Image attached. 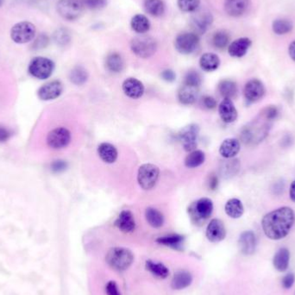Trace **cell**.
<instances>
[{
	"instance_id": "cell-55",
	"label": "cell",
	"mask_w": 295,
	"mask_h": 295,
	"mask_svg": "<svg viewBox=\"0 0 295 295\" xmlns=\"http://www.w3.org/2000/svg\"><path fill=\"white\" fill-rule=\"evenodd\" d=\"M290 199L292 202H295V181H292L290 186Z\"/></svg>"
},
{
	"instance_id": "cell-12",
	"label": "cell",
	"mask_w": 295,
	"mask_h": 295,
	"mask_svg": "<svg viewBox=\"0 0 295 295\" xmlns=\"http://www.w3.org/2000/svg\"><path fill=\"white\" fill-rule=\"evenodd\" d=\"M199 127L195 123L185 126L179 133L181 144L187 152H192L197 148V140L199 137Z\"/></svg>"
},
{
	"instance_id": "cell-20",
	"label": "cell",
	"mask_w": 295,
	"mask_h": 295,
	"mask_svg": "<svg viewBox=\"0 0 295 295\" xmlns=\"http://www.w3.org/2000/svg\"><path fill=\"white\" fill-rule=\"evenodd\" d=\"M219 116L221 119L226 123L235 122L237 118V111L232 100L224 99L219 106Z\"/></svg>"
},
{
	"instance_id": "cell-16",
	"label": "cell",
	"mask_w": 295,
	"mask_h": 295,
	"mask_svg": "<svg viewBox=\"0 0 295 295\" xmlns=\"http://www.w3.org/2000/svg\"><path fill=\"white\" fill-rule=\"evenodd\" d=\"M205 235L212 243H219L226 237L225 225L220 219H214L208 224Z\"/></svg>"
},
{
	"instance_id": "cell-41",
	"label": "cell",
	"mask_w": 295,
	"mask_h": 295,
	"mask_svg": "<svg viewBox=\"0 0 295 295\" xmlns=\"http://www.w3.org/2000/svg\"><path fill=\"white\" fill-rule=\"evenodd\" d=\"M53 38L57 45L61 47H64L71 41L70 32L66 28H60L56 29V32L54 33Z\"/></svg>"
},
{
	"instance_id": "cell-57",
	"label": "cell",
	"mask_w": 295,
	"mask_h": 295,
	"mask_svg": "<svg viewBox=\"0 0 295 295\" xmlns=\"http://www.w3.org/2000/svg\"><path fill=\"white\" fill-rule=\"evenodd\" d=\"M4 1H5V0H0V7L2 6V5H3Z\"/></svg>"
},
{
	"instance_id": "cell-33",
	"label": "cell",
	"mask_w": 295,
	"mask_h": 295,
	"mask_svg": "<svg viewBox=\"0 0 295 295\" xmlns=\"http://www.w3.org/2000/svg\"><path fill=\"white\" fill-rule=\"evenodd\" d=\"M219 92L224 99H233L237 94V86L236 82L230 79H224L219 84Z\"/></svg>"
},
{
	"instance_id": "cell-2",
	"label": "cell",
	"mask_w": 295,
	"mask_h": 295,
	"mask_svg": "<svg viewBox=\"0 0 295 295\" xmlns=\"http://www.w3.org/2000/svg\"><path fill=\"white\" fill-rule=\"evenodd\" d=\"M271 126L272 121L260 114L259 117L243 127L240 136L241 140L248 146L257 145L267 138Z\"/></svg>"
},
{
	"instance_id": "cell-27",
	"label": "cell",
	"mask_w": 295,
	"mask_h": 295,
	"mask_svg": "<svg viewBox=\"0 0 295 295\" xmlns=\"http://www.w3.org/2000/svg\"><path fill=\"white\" fill-rule=\"evenodd\" d=\"M185 237L179 234H171L163 237H158L156 243L161 245L167 246L173 249L182 250Z\"/></svg>"
},
{
	"instance_id": "cell-42",
	"label": "cell",
	"mask_w": 295,
	"mask_h": 295,
	"mask_svg": "<svg viewBox=\"0 0 295 295\" xmlns=\"http://www.w3.org/2000/svg\"><path fill=\"white\" fill-rule=\"evenodd\" d=\"M292 29V22L286 19H277L273 23V30L277 35H285Z\"/></svg>"
},
{
	"instance_id": "cell-43",
	"label": "cell",
	"mask_w": 295,
	"mask_h": 295,
	"mask_svg": "<svg viewBox=\"0 0 295 295\" xmlns=\"http://www.w3.org/2000/svg\"><path fill=\"white\" fill-rule=\"evenodd\" d=\"M200 0H178V6L184 12H194L199 9Z\"/></svg>"
},
{
	"instance_id": "cell-10",
	"label": "cell",
	"mask_w": 295,
	"mask_h": 295,
	"mask_svg": "<svg viewBox=\"0 0 295 295\" xmlns=\"http://www.w3.org/2000/svg\"><path fill=\"white\" fill-rule=\"evenodd\" d=\"M72 135L69 130L65 127H58L49 132L47 136V144L50 149H64L70 143Z\"/></svg>"
},
{
	"instance_id": "cell-32",
	"label": "cell",
	"mask_w": 295,
	"mask_h": 295,
	"mask_svg": "<svg viewBox=\"0 0 295 295\" xmlns=\"http://www.w3.org/2000/svg\"><path fill=\"white\" fill-rule=\"evenodd\" d=\"M145 267L148 271L159 279H166L170 275V270L163 263H155L152 260H147Z\"/></svg>"
},
{
	"instance_id": "cell-49",
	"label": "cell",
	"mask_w": 295,
	"mask_h": 295,
	"mask_svg": "<svg viewBox=\"0 0 295 295\" xmlns=\"http://www.w3.org/2000/svg\"><path fill=\"white\" fill-rule=\"evenodd\" d=\"M12 132L6 126L0 125V143H6L12 138Z\"/></svg>"
},
{
	"instance_id": "cell-38",
	"label": "cell",
	"mask_w": 295,
	"mask_h": 295,
	"mask_svg": "<svg viewBox=\"0 0 295 295\" xmlns=\"http://www.w3.org/2000/svg\"><path fill=\"white\" fill-rule=\"evenodd\" d=\"M144 8L153 17H160L165 11V6L162 0H145Z\"/></svg>"
},
{
	"instance_id": "cell-14",
	"label": "cell",
	"mask_w": 295,
	"mask_h": 295,
	"mask_svg": "<svg viewBox=\"0 0 295 295\" xmlns=\"http://www.w3.org/2000/svg\"><path fill=\"white\" fill-rule=\"evenodd\" d=\"M266 93L265 87L259 79H253L246 83L243 94L248 104H253L263 99Z\"/></svg>"
},
{
	"instance_id": "cell-26",
	"label": "cell",
	"mask_w": 295,
	"mask_h": 295,
	"mask_svg": "<svg viewBox=\"0 0 295 295\" xmlns=\"http://www.w3.org/2000/svg\"><path fill=\"white\" fill-rule=\"evenodd\" d=\"M193 282V275L187 270L176 272L171 282L173 289L182 290L190 286Z\"/></svg>"
},
{
	"instance_id": "cell-1",
	"label": "cell",
	"mask_w": 295,
	"mask_h": 295,
	"mask_svg": "<svg viewBox=\"0 0 295 295\" xmlns=\"http://www.w3.org/2000/svg\"><path fill=\"white\" fill-rule=\"evenodd\" d=\"M294 221L293 210L290 207L284 206L263 217L262 227L269 239L280 240L288 235Z\"/></svg>"
},
{
	"instance_id": "cell-3",
	"label": "cell",
	"mask_w": 295,
	"mask_h": 295,
	"mask_svg": "<svg viewBox=\"0 0 295 295\" xmlns=\"http://www.w3.org/2000/svg\"><path fill=\"white\" fill-rule=\"evenodd\" d=\"M134 262V255L132 250L123 247H114L106 255V263L117 271H124L132 266Z\"/></svg>"
},
{
	"instance_id": "cell-54",
	"label": "cell",
	"mask_w": 295,
	"mask_h": 295,
	"mask_svg": "<svg viewBox=\"0 0 295 295\" xmlns=\"http://www.w3.org/2000/svg\"><path fill=\"white\" fill-rule=\"evenodd\" d=\"M208 185H209V188H210V190H216L217 188H218V186H219V179H218V177L215 175H212L210 176Z\"/></svg>"
},
{
	"instance_id": "cell-45",
	"label": "cell",
	"mask_w": 295,
	"mask_h": 295,
	"mask_svg": "<svg viewBox=\"0 0 295 295\" xmlns=\"http://www.w3.org/2000/svg\"><path fill=\"white\" fill-rule=\"evenodd\" d=\"M260 114L263 115V117L267 118V119L273 121L275 120L279 115V111H278L277 107L275 105H269L263 109V111H261Z\"/></svg>"
},
{
	"instance_id": "cell-7",
	"label": "cell",
	"mask_w": 295,
	"mask_h": 295,
	"mask_svg": "<svg viewBox=\"0 0 295 295\" xmlns=\"http://www.w3.org/2000/svg\"><path fill=\"white\" fill-rule=\"evenodd\" d=\"M84 4L81 0H59L56 10L59 15L67 21L79 18L84 11Z\"/></svg>"
},
{
	"instance_id": "cell-48",
	"label": "cell",
	"mask_w": 295,
	"mask_h": 295,
	"mask_svg": "<svg viewBox=\"0 0 295 295\" xmlns=\"http://www.w3.org/2000/svg\"><path fill=\"white\" fill-rule=\"evenodd\" d=\"M49 37L48 35H45L44 33L39 35L37 38L35 39L34 44H33L32 47L34 50H41L47 46L49 44Z\"/></svg>"
},
{
	"instance_id": "cell-11",
	"label": "cell",
	"mask_w": 295,
	"mask_h": 295,
	"mask_svg": "<svg viewBox=\"0 0 295 295\" xmlns=\"http://www.w3.org/2000/svg\"><path fill=\"white\" fill-rule=\"evenodd\" d=\"M199 45V35L195 33L184 32L177 35L175 47L182 55H189L194 52Z\"/></svg>"
},
{
	"instance_id": "cell-13",
	"label": "cell",
	"mask_w": 295,
	"mask_h": 295,
	"mask_svg": "<svg viewBox=\"0 0 295 295\" xmlns=\"http://www.w3.org/2000/svg\"><path fill=\"white\" fill-rule=\"evenodd\" d=\"M214 18L210 12L205 10L195 11L191 18V25L197 35H202L207 30L210 24H213Z\"/></svg>"
},
{
	"instance_id": "cell-44",
	"label": "cell",
	"mask_w": 295,
	"mask_h": 295,
	"mask_svg": "<svg viewBox=\"0 0 295 295\" xmlns=\"http://www.w3.org/2000/svg\"><path fill=\"white\" fill-rule=\"evenodd\" d=\"M202 83V78L197 71H189L185 77L184 84L199 88Z\"/></svg>"
},
{
	"instance_id": "cell-52",
	"label": "cell",
	"mask_w": 295,
	"mask_h": 295,
	"mask_svg": "<svg viewBox=\"0 0 295 295\" xmlns=\"http://www.w3.org/2000/svg\"><path fill=\"white\" fill-rule=\"evenodd\" d=\"M161 79L167 82H174L176 79V74L171 69H166L161 73Z\"/></svg>"
},
{
	"instance_id": "cell-40",
	"label": "cell",
	"mask_w": 295,
	"mask_h": 295,
	"mask_svg": "<svg viewBox=\"0 0 295 295\" xmlns=\"http://www.w3.org/2000/svg\"><path fill=\"white\" fill-rule=\"evenodd\" d=\"M230 39H231V36L227 31L219 30L216 33H214L213 39H212V43H213L214 47L218 50H224L228 46Z\"/></svg>"
},
{
	"instance_id": "cell-29",
	"label": "cell",
	"mask_w": 295,
	"mask_h": 295,
	"mask_svg": "<svg viewBox=\"0 0 295 295\" xmlns=\"http://www.w3.org/2000/svg\"><path fill=\"white\" fill-rule=\"evenodd\" d=\"M220 59L214 53H205L199 59V66L205 72H213L219 68Z\"/></svg>"
},
{
	"instance_id": "cell-18",
	"label": "cell",
	"mask_w": 295,
	"mask_h": 295,
	"mask_svg": "<svg viewBox=\"0 0 295 295\" xmlns=\"http://www.w3.org/2000/svg\"><path fill=\"white\" fill-rule=\"evenodd\" d=\"M123 91L126 96L131 99H139L144 94V86L139 79L128 78L123 83Z\"/></svg>"
},
{
	"instance_id": "cell-50",
	"label": "cell",
	"mask_w": 295,
	"mask_h": 295,
	"mask_svg": "<svg viewBox=\"0 0 295 295\" xmlns=\"http://www.w3.org/2000/svg\"><path fill=\"white\" fill-rule=\"evenodd\" d=\"M295 281V275L293 273H289L287 275L284 276L283 279H282V286H283L285 289H290L293 284H294Z\"/></svg>"
},
{
	"instance_id": "cell-37",
	"label": "cell",
	"mask_w": 295,
	"mask_h": 295,
	"mask_svg": "<svg viewBox=\"0 0 295 295\" xmlns=\"http://www.w3.org/2000/svg\"><path fill=\"white\" fill-rule=\"evenodd\" d=\"M205 160V153L202 150L195 149L187 155L185 159V165L188 168H195L204 163Z\"/></svg>"
},
{
	"instance_id": "cell-51",
	"label": "cell",
	"mask_w": 295,
	"mask_h": 295,
	"mask_svg": "<svg viewBox=\"0 0 295 295\" xmlns=\"http://www.w3.org/2000/svg\"><path fill=\"white\" fill-rule=\"evenodd\" d=\"M105 291L107 295H121L117 283L113 281H109L105 286Z\"/></svg>"
},
{
	"instance_id": "cell-53",
	"label": "cell",
	"mask_w": 295,
	"mask_h": 295,
	"mask_svg": "<svg viewBox=\"0 0 295 295\" xmlns=\"http://www.w3.org/2000/svg\"><path fill=\"white\" fill-rule=\"evenodd\" d=\"M203 105L205 106V108L212 110V109L216 108L217 101L214 98L210 96H205L203 98L202 100Z\"/></svg>"
},
{
	"instance_id": "cell-8",
	"label": "cell",
	"mask_w": 295,
	"mask_h": 295,
	"mask_svg": "<svg viewBox=\"0 0 295 295\" xmlns=\"http://www.w3.org/2000/svg\"><path fill=\"white\" fill-rule=\"evenodd\" d=\"M160 176V170L154 164H143L138 173V184L143 190H150L155 187Z\"/></svg>"
},
{
	"instance_id": "cell-23",
	"label": "cell",
	"mask_w": 295,
	"mask_h": 295,
	"mask_svg": "<svg viewBox=\"0 0 295 295\" xmlns=\"http://www.w3.org/2000/svg\"><path fill=\"white\" fill-rule=\"evenodd\" d=\"M250 46H251L250 39L247 38V37L237 39L233 43H231V45L229 46V55L232 57L241 58V57L245 56L246 53Z\"/></svg>"
},
{
	"instance_id": "cell-56",
	"label": "cell",
	"mask_w": 295,
	"mask_h": 295,
	"mask_svg": "<svg viewBox=\"0 0 295 295\" xmlns=\"http://www.w3.org/2000/svg\"><path fill=\"white\" fill-rule=\"evenodd\" d=\"M288 53H289L290 57L292 58V61L295 62V41H292V44H290Z\"/></svg>"
},
{
	"instance_id": "cell-36",
	"label": "cell",
	"mask_w": 295,
	"mask_h": 295,
	"mask_svg": "<svg viewBox=\"0 0 295 295\" xmlns=\"http://www.w3.org/2000/svg\"><path fill=\"white\" fill-rule=\"evenodd\" d=\"M88 72L86 69L85 67H81V66H76L73 67V69L71 70L70 74H69V79L70 81L73 83V85L82 86L85 84L86 82L88 81Z\"/></svg>"
},
{
	"instance_id": "cell-17",
	"label": "cell",
	"mask_w": 295,
	"mask_h": 295,
	"mask_svg": "<svg viewBox=\"0 0 295 295\" xmlns=\"http://www.w3.org/2000/svg\"><path fill=\"white\" fill-rule=\"evenodd\" d=\"M257 237L251 231H243L238 239V248L241 253L245 256H251L257 249Z\"/></svg>"
},
{
	"instance_id": "cell-21",
	"label": "cell",
	"mask_w": 295,
	"mask_h": 295,
	"mask_svg": "<svg viewBox=\"0 0 295 295\" xmlns=\"http://www.w3.org/2000/svg\"><path fill=\"white\" fill-rule=\"evenodd\" d=\"M249 0H225V12L231 17H240L245 13Z\"/></svg>"
},
{
	"instance_id": "cell-24",
	"label": "cell",
	"mask_w": 295,
	"mask_h": 295,
	"mask_svg": "<svg viewBox=\"0 0 295 295\" xmlns=\"http://www.w3.org/2000/svg\"><path fill=\"white\" fill-rule=\"evenodd\" d=\"M241 145L239 141L236 138H228L223 142L219 148V153L223 157L231 159L239 153Z\"/></svg>"
},
{
	"instance_id": "cell-6",
	"label": "cell",
	"mask_w": 295,
	"mask_h": 295,
	"mask_svg": "<svg viewBox=\"0 0 295 295\" xmlns=\"http://www.w3.org/2000/svg\"><path fill=\"white\" fill-rule=\"evenodd\" d=\"M214 212V203L208 198H201L188 208V214L191 219L196 224H201L205 222L206 219L210 218Z\"/></svg>"
},
{
	"instance_id": "cell-25",
	"label": "cell",
	"mask_w": 295,
	"mask_h": 295,
	"mask_svg": "<svg viewBox=\"0 0 295 295\" xmlns=\"http://www.w3.org/2000/svg\"><path fill=\"white\" fill-rule=\"evenodd\" d=\"M98 154L101 160L107 164L114 163L118 155L116 147L109 143H100L98 147Z\"/></svg>"
},
{
	"instance_id": "cell-19",
	"label": "cell",
	"mask_w": 295,
	"mask_h": 295,
	"mask_svg": "<svg viewBox=\"0 0 295 295\" xmlns=\"http://www.w3.org/2000/svg\"><path fill=\"white\" fill-rule=\"evenodd\" d=\"M115 225L123 233L133 232L136 228L134 215L131 210H122L120 213L119 216L117 217V220L115 221Z\"/></svg>"
},
{
	"instance_id": "cell-30",
	"label": "cell",
	"mask_w": 295,
	"mask_h": 295,
	"mask_svg": "<svg viewBox=\"0 0 295 295\" xmlns=\"http://www.w3.org/2000/svg\"><path fill=\"white\" fill-rule=\"evenodd\" d=\"M105 66L111 73H121L124 69V61L118 53H111L106 57Z\"/></svg>"
},
{
	"instance_id": "cell-22",
	"label": "cell",
	"mask_w": 295,
	"mask_h": 295,
	"mask_svg": "<svg viewBox=\"0 0 295 295\" xmlns=\"http://www.w3.org/2000/svg\"><path fill=\"white\" fill-rule=\"evenodd\" d=\"M199 88L183 84L178 92L179 101L183 105H193L199 96Z\"/></svg>"
},
{
	"instance_id": "cell-35",
	"label": "cell",
	"mask_w": 295,
	"mask_h": 295,
	"mask_svg": "<svg viewBox=\"0 0 295 295\" xmlns=\"http://www.w3.org/2000/svg\"><path fill=\"white\" fill-rule=\"evenodd\" d=\"M131 25L135 32L138 34H144L148 32L150 29V23L149 19L144 15H135L132 18Z\"/></svg>"
},
{
	"instance_id": "cell-28",
	"label": "cell",
	"mask_w": 295,
	"mask_h": 295,
	"mask_svg": "<svg viewBox=\"0 0 295 295\" xmlns=\"http://www.w3.org/2000/svg\"><path fill=\"white\" fill-rule=\"evenodd\" d=\"M290 252L287 248L278 249L273 258V264L275 269L279 272H285L289 266Z\"/></svg>"
},
{
	"instance_id": "cell-9",
	"label": "cell",
	"mask_w": 295,
	"mask_h": 295,
	"mask_svg": "<svg viewBox=\"0 0 295 295\" xmlns=\"http://www.w3.org/2000/svg\"><path fill=\"white\" fill-rule=\"evenodd\" d=\"M35 32L34 24L29 22H20L11 29V38L16 44H27L35 38Z\"/></svg>"
},
{
	"instance_id": "cell-31",
	"label": "cell",
	"mask_w": 295,
	"mask_h": 295,
	"mask_svg": "<svg viewBox=\"0 0 295 295\" xmlns=\"http://www.w3.org/2000/svg\"><path fill=\"white\" fill-rule=\"evenodd\" d=\"M225 213L231 219H239L243 216L244 207L243 203L238 199H229L225 206Z\"/></svg>"
},
{
	"instance_id": "cell-15",
	"label": "cell",
	"mask_w": 295,
	"mask_h": 295,
	"mask_svg": "<svg viewBox=\"0 0 295 295\" xmlns=\"http://www.w3.org/2000/svg\"><path fill=\"white\" fill-rule=\"evenodd\" d=\"M63 91V86L60 80H53L44 84L37 92L38 98L44 101L56 100L61 96Z\"/></svg>"
},
{
	"instance_id": "cell-46",
	"label": "cell",
	"mask_w": 295,
	"mask_h": 295,
	"mask_svg": "<svg viewBox=\"0 0 295 295\" xmlns=\"http://www.w3.org/2000/svg\"><path fill=\"white\" fill-rule=\"evenodd\" d=\"M83 4L88 9H102L107 5V0H83Z\"/></svg>"
},
{
	"instance_id": "cell-34",
	"label": "cell",
	"mask_w": 295,
	"mask_h": 295,
	"mask_svg": "<svg viewBox=\"0 0 295 295\" xmlns=\"http://www.w3.org/2000/svg\"><path fill=\"white\" fill-rule=\"evenodd\" d=\"M145 217H146L147 222L149 223V225L152 226L153 228H161V226L163 225V214L155 208H147L146 212H145Z\"/></svg>"
},
{
	"instance_id": "cell-47",
	"label": "cell",
	"mask_w": 295,
	"mask_h": 295,
	"mask_svg": "<svg viewBox=\"0 0 295 295\" xmlns=\"http://www.w3.org/2000/svg\"><path fill=\"white\" fill-rule=\"evenodd\" d=\"M67 162L64 160H56L53 161L50 165V170L54 174H60V173L64 172L65 170L67 168Z\"/></svg>"
},
{
	"instance_id": "cell-4",
	"label": "cell",
	"mask_w": 295,
	"mask_h": 295,
	"mask_svg": "<svg viewBox=\"0 0 295 295\" xmlns=\"http://www.w3.org/2000/svg\"><path fill=\"white\" fill-rule=\"evenodd\" d=\"M131 49L136 56L147 59L155 55L157 50V43L149 35H140L132 39Z\"/></svg>"
},
{
	"instance_id": "cell-5",
	"label": "cell",
	"mask_w": 295,
	"mask_h": 295,
	"mask_svg": "<svg viewBox=\"0 0 295 295\" xmlns=\"http://www.w3.org/2000/svg\"><path fill=\"white\" fill-rule=\"evenodd\" d=\"M55 70V63L52 60L46 57H35L29 62L28 71L35 79H47L52 75Z\"/></svg>"
},
{
	"instance_id": "cell-39",
	"label": "cell",
	"mask_w": 295,
	"mask_h": 295,
	"mask_svg": "<svg viewBox=\"0 0 295 295\" xmlns=\"http://www.w3.org/2000/svg\"><path fill=\"white\" fill-rule=\"evenodd\" d=\"M240 168V162L237 159L226 161L223 163L220 168L221 174L225 178H231L237 175Z\"/></svg>"
}]
</instances>
